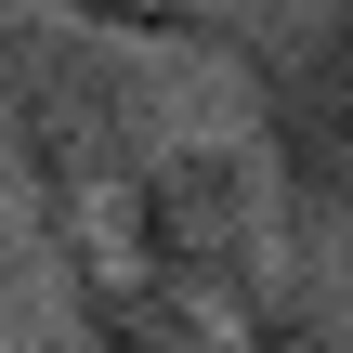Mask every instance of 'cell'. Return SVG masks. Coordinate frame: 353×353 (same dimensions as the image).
I'll list each match as a JSON object with an SVG mask.
<instances>
[{"instance_id":"obj_6","label":"cell","mask_w":353,"mask_h":353,"mask_svg":"<svg viewBox=\"0 0 353 353\" xmlns=\"http://www.w3.org/2000/svg\"><path fill=\"white\" fill-rule=\"evenodd\" d=\"M236 353H353V275L327 249H288L275 288L236 314Z\"/></svg>"},{"instance_id":"obj_1","label":"cell","mask_w":353,"mask_h":353,"mask_svg":"<svg viewBox=\"0 0 353 353\" xmlns=\"http://www.w3.org/2000/svg\"><path fill=\"white\" fill-rule=\"evenodd\" d=\"M170 131H183L170 52H144L118 26H79L52 0H0V144H13V183H26L39 249L92 236L118 210V183Z\"/></svg>"},{"instance_id":"obj_4","label":"cell","mask_w":353,"mask_h":353,"mask_svg":"<svg viewBox=\"0 0 353 353\" xmlns=\"http://www.w3.org/2000/svg\"><path fill=\"white\" fill-rule=\"evenodd\" d=\"M52 275H65L79 353H236V327H223L210 301H183V288L131 275L105 236H65V249H52Z\"/></svg>"},{"instance_id":"obj_7","label":"cell","mask_w":353,"mask_h":353,"mask_svg":"<svg viewBox=\"0 0 353 353\" xmlns=\"http://www.w3.org/2000/svg\"><path fill=\"white\" fill-rule=\"evenodd\" d=\"M26 249H39V223H26V183H13V144H0V301L26 288Z\"/></svg>"},{"instance_id":"obj_5","label":"cell","mask_w":353,"mask_h":353,"mask_svg":"<svg viewBox=\"0 0 353 353\" xmlns=\"http://www.w3.org/2000/svg\"><path fill=\"white\" fill-rule=\"evenodd\" d=\"M52 13L118 26V39H144V52H223V65H249V52L288 39L301 0H52Z\"/></svg>"},{"instance_id":"obj_3","label":"cell","mask_w":353,"mask_h":353,"mask_svg":"<svg viewBox=\"0 0 353 353\" xmlns=\"http://www.w3.org/2000/svg\"><path fill=\"white\" fill-rule=\"evenodd\" d=\"M262 92V183H275V236L288 249H341L353 236V0H301L275 52H249Z\"/></svg>"},{"instance_id":"obj_2","label":"cell","mask_w":353,"mask_h":353,"mask_svg":"<svg viewBox=\"0 0 353 353\" xmlns=\"http://www.w3.org/2000/svg\"><path fill=\"white\" fill-rule=\"evenodd\" d=\"M131 275H157V288H183V301H210L223 327L275 288V262H288V236H275V183H262V157L236 144V131H170L131 183H118V210L92 223Z\"/></svg>"}]
</instances>
